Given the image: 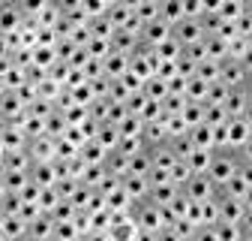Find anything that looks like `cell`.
Here are the masks:
<instances>
[{
	"mask_svg": "<svg viewBox=\"0 0 252 241\" xmlns=\"http://www.w3.org/2000/svg\"><path fill=\"white\" fill-rule=\"evenodd\" d=\"M237 169H240V157H237V151L222 148V151H213V157H210V169H207V178H210V184H213L216 190H222L228 181L237 175Z\"/></svg>",
	"mask_w": 252,
	"mask_h": 241,
	"instance_id": "1",
	"label": "cell"
},
{
	"mask_svg": "<svg viewBox=\"0 0 252 241\" xmlns=\"http://www.w3.org/2000/svg\"><path fill=\"white\" fill-rule=\"evenodd\" d=\"M180 193H183L189 202H210V199H216V187L210 184L207 175H192V178H189L186 184L180 187Z\"/></svg>",
	"mask_w": 252,
	"mask_h": 241,
	"instance_id": "2",
	"label": "cell"
},
{
	"mask_svg": "<svg viewBox=\"0 0 252 241\" xmlns=\"http://www.w3.org/2000/svg\"><path fill=\"white\" fill-rule=\"evenodd\" d=\"M219 81H222L228 90H237V87H246L249 73L237 64V60H222V64H219Z\"/></svg>",
	"mask_w": 252,
	"mask_h": 241,
	"instance_id": "3",
	"label": "cell"
},
{
	"mask_svg": "<svg viewBox=\"0 0 252 241\" xmlns=\"http://www.w3.org/2000/svg\"><path fill=\"white\" fill-rule=\"evenodd\" d=\"M171 37L180 42V48H186V45H195V42H204L201 21H189V18H183L177 27H171Z\"/></svg>",
	"mask_w": 252,
	"mask_h": 241,
	"instance_id": "4",
	"label": "cell"
},
{
	"mask_svg": "<svg viewBox=\"0 0 252 241\" xmlns=\"http://www.w3.org/2000/svg\"><path fill=\"white\" fill-rule=\"evenodd\" d=\"M24 18H21V9L15 3H0V37L12 40L18 30H21Z\"/></svg>",
	"mask_w": 252,
	"mask_h": 241,
	"instance_id": "5",
	"label": "cell"
},
{
	"mask_svg": "<svg viewBox=\"0 0 252 241\" xmlns=\"http://www.w3.org/2000/svg\"><path fill=\"white\" fill-rule=\"evenodd\" d=\"M120 190L129 196V202L135 205V202H144V199L150 196V181L141 178V175H126V178L120 181Z\"/></svg>",
	"mask_w": 252,
	"mask_h": 241,
	"instance_id": "6",
	"label": "cell"
},
{
	"mask_svg": "<svg viewBox=\"0 0 252 241\" xmlns=\"http://www.w3.org/2000/svg\"><path fill=\"white\" fill-rule=\"evenodd\" d=\"M249 136H252V130L243 118H228V151H240Z\"/></svg>",
	"mask_w": 252,
	"mask_h": 241,
	"instance_id": "7",
	"label": "cell"
},
{
	"mask_svg": "<svg viewBox=\"0 0 252 241\" xmlns=\"http://www.w3.org/2000/svg\"><path fill=\"white\" fill-rule=\"evenodd\" d=\"M102 73H105V79H120V76H126L129 73V54H120V51H111L105 60H102Z\"/></svg>",
	"mask_w": 252,
	"mask_h": 241,
	"instance_id": "8",
	"label": "cell"
},
{
	"mask_svg": "<svg viewBox=\"0 0 252 241\" xmlns=\"http://www.w3.org/2000/svg\"><path fill=\"white\" fill-rule=\"evenodd\" d=\"M249 100H252V97H249V90H246V87H237V90H231V94H228V100H225L222 106H225L228 118H243Z\"/></svg>",
	"mask_w": 252,
	"mask_h": 241,
	"instance_id": "9",
	"label": "cell"
},
{
	"mask_svg": "<svg viewBox=\"0 0 252 241\" xmlns=\"http://www.w3.org/2000/svg\"><path fill=\"white\" fill-rule=\"evenodd\" d=\"M186 136H189V142H192V148H198V151H213V127L198 124V127L189 130Z\"/></svg>",
	"mask_w": 252,
	"mask_h": 241,
	"instance_id": "10",
	"label": "cell"
},
{
	"mask_svg": "<svg viewBox=\"0 0 252 241\" xmlns=\"http://www.w3.org/2000/svg\"><path fill=\"white\" fill-rule=\"evenodd\" d=\"M210 157H213V151H198V148H195L183 163L189 166V172H192V175H207V169H210Z\"/></svg>",
	"mask_w": 252,
	"mask_h": 241,
	"instance_id": "11",
	"label": "cell"
},
{
	"mask_svg": "<svg viewBox=\"0 0 252 241\" xmlns=\"http://www.w3.org/2000/svg\"><path fill=\"white\" fill-rule=\"evenodd\" d=\"M105 18L111 21L114 30L126 27V21L132 18V3H108V15H105Z\"/></svg>",
	"mask_w": 252,
	"mask_h": 241,
	"instance_id": "12",
	"label": "cell"
},
{
	"mask_svg": "<svg viewBox=\"0 0 252 241\" xmlns=\"http://www.w3.org/2000/svg\"><path fill=\"white\" fill-rule=\"evenodd\" d=\"M93 139L102 145V151H108V154H111V151L117 148V142H120V133H117L114 124H99V130H96V136H93Z\"/></svg>",
	"mask_w": 252,
	"mask_h": 241,
	"instance_id": "13",
	"label": "cell"
},
{
	"mask_svg": "<svg viewBox=\"0 0 252 241\" xmlns=\"http://www.w3.org/2000/svg\"><path fill=\"white\" fill-rule=\"evenodd\" d=\"M159 18L168 27H177L183 21V3H177V0H171V3H159Z\"/></svg>",
	"mask_w": 252,
	"mask_h": 241,
	"instance_id": "14",
	"label": "cell"
},
{
	"mask_svg": "<svg viewBox=\"0 0 252 241\" xmlns=\"http://www.w3.org/2000/svg\"><path fill=\"white\" fill-rule=\"evenodd\" d=\"M213 232H216L219 241H240V238H243V229H240L237 223H222V220L213 226Z\"/></svg>",
	"mask_w": 252,
	"mask_h": 241,
	"instance_id": "15",
	"label": "cell"
},
{
	"mask_svg": "<svg viewBox=\"0 0 252 241\" xmlns=\"http://www.w3.org/2000/svg\"><path fill=\"white\" fill-rule=\"evenodd\" d=\"M153 51H156V57H159V60H168V64H174V60L180 57V51H183V48H180V42L171 37V40H165L159 48H153Z\"/></svg>",
	"mask_w": 252,
	"mask_h": 241,
	"instance_id": "16",
	"label": "cell"
},
{
	"mask_svg": "<svg viewBox=\"0 0 252 241\" xmlns=\"http://www.w3.org/2000/svg\"><path fill=\"white\" fill-rule=\"evenodd\" d=\"M195 79H201L204 84H216V81H219V64H213V60L198 64V67H195Z\"/></svg>",
	"mask_w": 252,
	"mask_h": 241,
	"instance_id": "17",
	"label": "cell"
},
{
	"mask_svg": "<svg viewBox=\"0 0 252 241\" xmlns=\"http://www.w3.org/2000/svg\"><path fill=\"white\" fill-rule=\"evenodd\" d=\"M192 241H219V238H216V232H213V226H201V229H195V235H192Z\"/></svg>",
	"mask_w": 252,
	"mask_h": 241,
	"instance_id": "18",
	"label": "cell"
},
{
	"mask_svg": "<svg viewBox=\"0 0 252 241\" xmlns=\"http://www.w3.org/2000/svg\"><path fill=\"white\" fill-rule=\"evenodd\" d=\"M237 157H240L243 163H252V136H249V139H246V145L237 151Z\"/></svg>",
	"mask_w": 252,
	"mask_h": 241,
	"instance_id": "19",
	"label": "cell"
},
{
	"mask_svg": "<svg viewBox=\"0 0 252 241\" xmlns=\"http://www.w3.org/2000/svg\"><path fill=\"white\" fill-rule=\"evenodd\" d=\"M246 90H249V97H252V76H249V81H246Z\"/></svg>",
	"mask_w": 252,
	"mask_h": 241,
	"instance_id": "20",
	"label": "cell"
},
{
	"mask_svg": "<svg viewBox=\"0 0 252 241\" xmlns=\"http://www.w3.org/2000/svg\"><path fill=\"white\" fill-rule=\"evenodd\" d=\"M240 241H252V235H243V238H240Z\"/></svg>",
	"mask_w": 252,
	"mask_h": 241,
	"instance_id": "21",
	"label": "cell"
},
{
	"mask_svg": "<svg viewBox=\"0 0 252 241\" xmlns=\"http://www.w3.org/2000/svg\"><path fill=\"white\" fill-rule=\"evenodd\" d=\"M183 241H192V238H183Z\"/></svg>",
	"mask_w": 252,
	"mask_h": 241,
	"instance_id": "22",
	"label": "cell"
}]
</instances>
